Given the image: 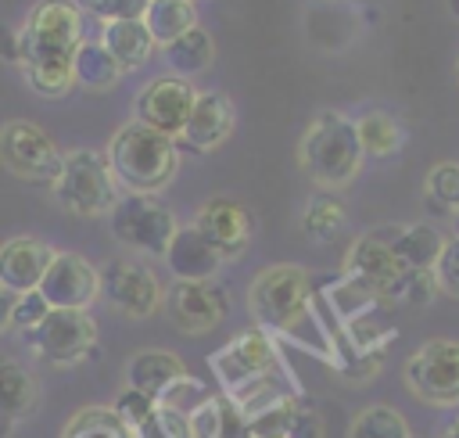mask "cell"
Returning <instances> with one entry per match:
<instances>
[{
	"mask_svg": "<svg viewBox=\"0 0 459 438\" xmlns=\"http://www.w3.org/2000/svg\"><path fill=\"white\" fill-rule=\"evenodd\" d=\"M247 309L265 334H283L305 348H316L308 334L312 330V280L301 266L280 262V266L262 269L247 287Z\"/></svg>",
	"mask_w": 459,
	"mask_h": 438,
	"instance_id": "obj_1",
	"label": "cell"
},
{
	"mask_svg": "<svg viewBox=\"0 0 459 438\" xmlns=\"http://www.w3.org/2000/svg\"><path fill=\"white\" fill-rule=\"evenodd\" d=\"M104 158H108L118 187H126L129 194H158L172 183V176L179 169L176 140L136 122V118L126 122L122 129H115Z\"/></svg>",
	"mask_w": 459,
	"mask_h": 438,
	"instance_id": "obj_2",
	"label": "cell"
},
{
	"mask_svg": "<svg viewBox=\"0 0 459 438\" xmlns=\"http://www.w3.org/2000/svg\"><path fill=\"white\" fill-rule=\"evenodd\" d=\"M362 158L366 154L355 136V118H344L341 111H319L298 144L301 169L326 190L348 187L359 176Z\"/></svg>",
	"mask_w": 459,
	"mask_h": 438,
	"instance_id": "obj_3",
	"label": "cell"
},
{
	"mask_svg": "<svg viewBox=\"0 0 459 438\" xmlns=\"http://www.w3.org/2000/svg\"><path fill=\"white\" fill-rule=\"evenodd\" d=\"M79 43H82V14L75 0H39L18 32V61L22 68L72 65Z\"/></svg>",
	"mask_w": 459,
	"mask_h": 438,
	"instance_id": "obj_4",
	"label": "cell"
},
{
	"mask_svg": "<svg viewBox=\"0 0 459 438\" xmlns=\"http://www.w3.org/2000/svg\"><path fill=\"white\" fill-rule=\"evenodd\" d=\"M50 187H54L57 205L72 215H108L115 208V201L122 197L108 158L90 147L65 151L61 172Z\"/></svg>",
	"mask_w": 459,
	"mask_h": 438,
	"instance_id": "obj_5",
	"label": "cell"
},
{
	"mask_svg": "<svg viewBox=\"0 0 459 438\" xmlns=\"http://www.w3.org/2000/svg\"><path fill=\"white\" fill-rule=\"evenodd\" d=\"M111 223V237L118 244H126L129 251L151 255V258H165L179 223L172 215V208H165L154 194H122L115 201V208L108 212Z\"/></svg>",
	"mask_w": 459,
	"mask_h": 438,
	"instance_id": "obj_6",
	"label": "cell"
},
{
	"mask_svg": "<svg viewBox=\"0 0 459 438\" xmlns=\"http://www.w3.org/2000/svg\"><path fill=\"white\" fill-rule=\"evenodd\" d=\"M405 388L427 406H459V341H423L405 359Z\"/></svg>",
	"mask_w": 459,
	"mask_h": 438,
	"instance_id": "obj_7",
	"label": "cell"
},
{
	"mask_svg": "<svg viewBox=\"0 0 459 438\" xmlns=\"http://www.w3.org/2000/svg\"><path fill=\"white\" fill-rule=\"evenodd\" d=\"M212 370L219 373L226 395L233 399L244 388H251V384H258L265 377H276L283 366H280L276 341L262 327H251V330H240L230 345H222L212 355Z\"/></svg>",
	"mask_w": 459,
	"mask_h": 438,
	"instance_id": "obj_8",
	"label": "cell"
},
{
	"mask_svg": "<svg viewBox=\"0 0 459 438\" xmlns=\"http://www.w3.org/2000/svg\"><path fill=\"white\" fill-rule=\"evenodd\" d=\"M97 280H100V298L115 312H122L129 320L154 316L161 309V302H165L161 280L140 258H108L97 269Z\"/></svg>",
	"mask_w": 459,
	"mask_h": 438,
	"instance_id": "obj_9",
	"label": "cell"
},
{
	"mask_svg": "<svg viewBox=\"0 0 459 438\" xmlns=\"http://www.w3.org/2000/svg\"><path fill=\"white\" fill-rule=\"evenodd\" d=\"M61 162L65 154L36 122L11 118L0 126V165L7 172L32 183H54L61 172Z\"/></svg>",
	"mask_w": 459,
	"mask_h": 438,
	"instance_id": "obj_10",
	"label": "cell"
},
{
	"mask_svg": "<svg viewBox=\"0 0 459 438\" xmlns=\"http://www.w3.org/2000/svg\"><path fill=\"white\" fill-rule=\"evenodd\" d=\"M32 352L54 366H75L82 363L97 345V323L90 312L75 309H50L39 327L25 334Z\"/></svg>",
	"mask_w": 459,
	"mask_h": 438,
	"instance_id": "obj_11",
	"label": "cell"
},
{
	"mask_svg": "<svg viewBox=\"0 0 459 438\" xmlns=\"http://www.w3.org/2000/svg\"><path fill=\"white\" fill-rule=\"evenodd\" d=\"M391 237H394V226H377V230L362 233L348 248V258H344V276L355 280L359 287H366L373 298H394V287L409 273L398 262Z\"/></svg>",
	"mask_w": 459,
	"mask_h": 438,
	"instance_id": "obj_12",
	"label": "cell"
},
{
	"mask_svg": "<svg viewBox=\"0 0 459 438\" xmlns=\"http://www.w3.org/2000/svg\"><path fill=\"white\" fill-rule=\"evenodd\" d=\"M50 309H75L86 312L97 298H100V280H97V266L90 258H82L79 251H54L39 287H36Z\"/></svg>",
	"mask_w": 459,
	"mask_h": 438,
	"instance_id": "obj_13",
	"label": "cell"
},
{
	"mask_svg": "<svg viewBox=\"0 0 459 438\" xmlns=\"http://www.w3.org/2000/svg\"><path fill=\"white\" fill-rule=\"evenodd\" d=\"M197 101V90L179 79V75H161V79H151L136 101H133V111H136V122L165 133V136H179L186 118H190V108Z\"/></svg>",
	"mask_w": 459,
	"mask_h": 438,
	"instance_id": "obj_14",
	"label": "cell"
},
{
	"mask_svg": "<svg viewBox=\"0 0 459 438\" xmlns=\"http://www.w3.org/2000/svg\"><path fill=\"white\" fill-rule=\"evenodd\" d=\"M190 226H194V230L219 251L222 262L240 258V255L247 251V244H251V233H255L251 212H247L240 201L222 197V194L208 197V201L197 208V215H194Z\"/></svg>",
	"mask_w": 459,
	"mask_h": 438,
	"instance_id": "obj_15",
	"label": "cell"
},
{
	"mask_svg": "<svg viewBox=\"0 0 459 438\" xmlns=\"http://www.w3.org/2000/svg\"><path fill=\"white\" fill-rule=\"evenodd\" d=\"M165 305H169L172 323L183 334H208L222 323V316L230 309V298L212 280H201V284L197 280H176L172 291L165 294Z\"/></svg>",
	"mask_w": 459,
	"mask_h": 438,
	"instance_id": "obj_16",
	"label": "cell"
},
{
	"mask_svg": "<svg viewBox=\"0 0 459 438\" xmlns=\"http://www.w3.org/2000/svg\"><path fill=\"white\" fill-rule=\"evenodd\" d=\"M54 258V248L39 237H11L0 244V284L11 294H29L39 287L47 266Z\"/></svg>",
	"mask_w": 459,
	"mask_h": 438,
	"instance_id": "obj_17",
	"label": "cell"
},
{
	"mask_svg": "<svg viewBox=\"0 0 459 438\" xmlns=\"http://www.w3.org/2000/svg\"><path fill=\"white\" fill-rule=\"evenodd\" d=\"M233 122H237V111L230 104V97L222 93H197L194 108H190V118L183 126V140L194 147V151H215L230 133H233Z\"/></svg>",
	"mask_w": 459,
	"mask_h": 438,
	"instance_id": "obj_18",
	"label": "cell"
},
{
	"mask_svg": "<svg viewBox=\"0 0 459 438\" xmlns=\"http://www.w3.org/2000/svg\"><path fill=\"white\" fill-rule=\"evenodd\" d=\"M165 266L172 269L176 280H215V273L222 269L219 251L194 230V226H179L169 251H165Z\"/></svg>",
	"mask_w": 459,
	"mask_h": 438,
	"instance_id": "obj_19",
	"label": "cell"
},
{
	"mask_svg": "<svg viewBox=\"0 0 459 438\" xmlns=\"http://www.w3.org/2000/svg\"><path fill=\"white\" fill-rule=\"evenodd\" d=\"M183 377H186L183 359L165 348H143L126 363V388H136L147 399H161Z\"/></svg>",
	"mask_w": 459,
	"mask_h": 438,
	"instance_id": "obj_20",
	"label": "cell"
},
{
	"mask_svg": "<svg viewBox=\"0 0 459 438\" xmlns=\"http://www.w3.org/2000/svg\"><path fill=\"white\" fill-rule=\"evenodd\" d=\"M100 47L115 57V65L122 72H133V68L147 65V57L154 54V39H151L143 18H136V22H104L100 25Z\"/></svg>",
	"mask_w": 459,
	"mask_h": 438,
	"instance_id": "obj_21",
	"label": "cell"
},
{
	"mask_svg": "<svg viewBox=\"0 0 459 438\" xmlns=\"http://www.w3.org/2000/svg\"><path fill=\"white\" fill-rule=\"evenodd\" d=\"M36 402H39L36 373L18 359L0 355V413L7 420H22L36 409Z\"/></svg>",
	"mask_w": 459,
	"mask_h": 438,
	"instance_id": "obj_22",
	"label": "cell"
},
{
	"mask_svg": "<svg viewBox=\"0 0 459 438\" xmlns=\"http://www.w3.org/2000/svg\"><path fill=\"white\" fill-rule=\"evenodd\" d=\"M391 244H394L398 262L409 273H430L437 255H441V248H445V237L427 223H412V226H394Z\"/></svg>",
	"mask_w": 459,
	"mask_h": 438,
	"instance_id": "obj_23",
	"label": "cell"
},
{
	"mask_svg": "<svg viewBox=\"0 0 459 438\" xmlns=\"http://www.w3.org/2000/svg\"><path fill=\"white\" fill-rule=\"evenodd\" d=\"M161 54H165L169 68H172L179 79H186V75H197V72H204V68L212 65L215 43H212V36H208L201 25H194V29H186L183 36H176L172 43H165Z\"/></svg>",
	"mask_w": 459,
	"mask_h": 438,
	"instance_id": "obj_24",
	"label": "cell"
},
{
	"mask_svg": "<svg viewBox=\"0 0 459 438\" xmlns=\"http://www.w3.org/2000/svg\"><path fill=\"white\" fill-rule=\"evenodd\" d=\"M72 79H75L79 86H86V90H111V86L122 79V68H118L115 57L100 47V39H97V43L82 39L79 50H75V57H72Z\"/></svg>",
	"mask_w": 459,
	"mask_h": 438,
	"instance_id": "obj_25",
	"label": "cell"
},
{
	"mask_svg": "<svg viewBox=\"0 0 459 438\" xmlns=\"http://www.w3.org/2000/svg\"><path fill=\"white\" fill-rule=\"evenodd\" d=\"M143 25H147L154 47H165V43H172L176 36H183L186 29L197 25L194 0H151V7H147V14H143Z\"/></svg>",
	"mask_w": 459,
	"mask_h": 438,
	"instance_id": "obj_26",
	"label": "cell"
},
{
	"mask_svg": "<svg viewBox=\"0 0 459 438\" xmlns=\"http://www.w3.org/2000/svg\"><path fill=\"white\" fill-rule=\"evenodd\" d=\"M355 136H359V147L362 154H373V158H387L402 147V126L394 115L387 111H362L355 118Z\"/></svg>",
	"mask_w": 459,
	"mask_h": 438,
	"instance_id": "obj_27",
	"label": "cell"
},
{
	"mask_svg": "<svg viewBox=\"0 0 459 438\" xmlns=\"http://www.w3.org/2000/svg\"><path fill=\"white\" fill-rule=\"evenodd\" d=\"M61 438H133V431L111 406H86L65 424Z\"/></svg>",
	"mask_w": 459,
	"mask_h": 438,
	"instance_id": "obj_28",
	"label": "cell"
},
{
	"mask_svg": "<svg viewBox=\"0 0 459 438\" xmlns=\"http://www.w3.org/2000/svg\"><path fill=\"white\" fill-rule=\"evenodd\" d=\"M344 223H348V212H344V205H341L337 197H330V194L312 197L308 208L301 212V230H305V237L316 241V244L333 241V237L344 230Z\"/></svg>",
	"mask_w": 459,
	"mask_h": 438,
	"instance_id": "obj_29",
	"label": "cell"
},
{
	"mask_svg": "<svg viewBox=\"0 0 459 438\" xmlns=\"http://www.w3.org/2000/svg\"><path fill=\"white\" fill-rule=\"evenodd\" d=\"M348 438H412V431L394 406H366L362 413H355Z\"/></svg>",
	"mask_w": 459,
	"mask_h": 438,
	"instance_id": "obj_30",
	"label": "cell"
},
{
	"mask_svg": "<svg viewBox=\"0 0 459 438\" xmlns=\"http://www.w3.org/2000/svg\"><path fill=\"white\" fill-rule=\"evenodd\" d=\"M298 402L294 395H283L276 402H269L265 409H258L255 416H247V434L251 438H290L294 416H298Z\"/></svg>",
	"mask_w": 459,
	"mask_h": 438,
	"instance_id": "obj_31",
	"label": "cell"
},
{
	"mask_svg": "<svg viewBox=\"0 0 459 438\" xmlns=\"http://www.w3.org/2000/svg\"><path fill=\"white\" fill-rule=\"evenodd\" d=\"M423 197L434 212H459V162H437L430 172H427V183H423Z\"/></svg>",
	"mask_w": 459,
	"mask_h": 438,
	"instance_id": "obj_32",
	"label": "cell"
},
{
	"mask_svg": "<svg viewBox=\"0 0 459 438\" xmlns=\"http://www.w3.org/2000/svg\"><path fill=\"white\" fill-rule=\"evenodd\" d=\"M79 14H90V18H100L104 22H136L147 14L151 0H75Z\"/></svg>",
	"mask_w": 459,
	"mask_h": 438,
	"instance_id": "obj_33",
	"label": "cell"
},
{
	"mask_svg": "<svg viewBox=\"0 0 459 438\" xmlns=\"http://www.w3.org/2000/svg\"><path fill=\"white\" fill-rule=\"evenodd\" d=\"M25 79L39 97H65L75 86L72 65H36V68H25Z\"/></svg>",
	"mask_w": 459,
	"mask_h": 438,
	"instance_id": "obj_34",
	"label": "cell"
},
{
	"mask_svg": "<svg viewBox=\"0 0 459 438\" xmlns=\"http://www.w3.org/2000/svg\"><path fill=\"white\" fill-rule=\"evenodd\" d=\"M430 273H434V284H437L441 294L459 298V237L445 241V248H441V255H437Z\"/></svg>",
	"mask_w": 459,
	"mask_h": 438,
	"instance_id": "obj_35",
	"label": "cell"
},
{
	"mask_svg": "<svg viewBox=\"0 0 459 438\" xmlns=\"http://www.w3.org/2000/svg\"><path fill=\"white\" fill-rule=\"evenodd\" d=\"M50 312V305H47V298L39 294V291H29V294H18L14 298V309H11V327L14 330H22V334H29L32 327H39L43 323V316Z\"/></svg>",
	"mask_w": 459,
	"mask_h": 438,
	"instance_id": "obj_36",
	"label": "cell"
},
{
	"mask_svg": "<svg viewBox=\"0 0 459 438\" xmlns=\"http://www.w3.org/2000/svg\"><path fill=\"white\" fill-rule=\"evenodd\" d=\"M122 420H126V427L133 431L136 424H143L151 413H154V399H147L143 391H136V388H126L118 399H115V406H111Z\"/></svg>",
	"mask_w": 459,
	"mask_h": 438,
	"instance_id": "obj_37",
	"label": "cell"
},
{
	"mask_svg": "<svg viewBox=\"0 0 459 438\" xmlns=\"http://www.w3.org/2000/svg\"><path fill=\"white\" fill-rule=\"evenodd\" d=\"M190 438H219V395H208L190 416H186Z\"/></svg>",
	"mask_w": 459,
	"mask_h": 438,
	"instance_id": "obj_38",
	"label": "cell"
},
{
	"mask_svg": "<svg viewBox=\"0 0 459 438\" xmlns=\"http://www.w3.org/2000/svg\"><path fill=\"white\" fill-rule=\"evenodd\" d=\"M219 438H251L247 420L230 395H219Z\"/></svg>",
	"mask_w": 459,
	"mask_h": 438,
	"instance_id": "obj_39",
	"label": "cell"
},
{
	"mask_svg": "<svg viewBox=\"0 0 459 438\" xmlns=\"http://www.w3.org/2000/svg\"><path fill=\"white\" fill-rule=\"evenodd\" d=\"M290 438H323V420H319V413L312 406L298 402V416H294Z\"/></svg>",
	"mask_w": 459,
	"mask_h": 438,
	"instance_id": "obj_40",
	"label": "cell"
},
{
	"mask_svg": "<svg viewBox=\"0 0 459 438\" xmlns=\"http://www.w3.org/2000/svg\"><path fill=\"white\" fill-rule=\"evenodd\" d=\"M133 438H172V434L165 431L161 416H158V406H154V413H151L143 424H136V427H133Z\"/></svg>",
	"mask_w": 459,
	"mask_h": 438,
	"instance_id": "obj_41",
	"label": "cell"
},
{
	"mask_svg": "<svg viewBox=\"0 0 459 438\" xmlns=\"http://www.w3.org/2000/svg\"><path fill=\"white\" fill-rule=\"evenodd\" d=\"M0 57L18 61V32H11L7 25H0Z\"/></svg>",
	"mask_w": 459,
	"mask_h": 438,
	"instance_id": "obj_42",
	"label": "cell"
},
{
	"mask_svg": "<svg viewBox=\"0 0 459 438\" xmlns=\"http://www.w3.org/2000/svg\"><path fill=\"white\" fill-rule=\"evenodd\" d=\"M14 298H18V294H11V291L0 284V330H7V327H11V309H14Z\"/></svg>",
	"mask_w": 459,
	"mask_h": 438,
	"instance_id": "obj_43",
	"label": "cell"
},
{
	"mask_svg": "<svg viewBox=\"0 0 459 438\" xmlns=\"http://www.w3.org/2000/svg\"><path fill=\"white\" fill-rule=\"evenodd\" d=\"M441 438H459V416H455V420H452V424L441 431Z\"/></svg>",
	"mask_w": 459,
	"mask_h": 438,
	"instance_id": "obj_44",
	"label": "cell"
},
{
	"mask_svg": "<svg viewBox=\"0 0 459 438\" xmlns=\"http://www.w3.org/2000/svg\"><path fill=\"white\" fill-rule=\"evenodd\" d=\"M445 4H448V11H452V18L459 22V0H445Z\"/></svg>",
	"mask_w": 459,
	"mask_h": 438,
	"instance_id": "obj_45",
	"label": "cell"
},
{
	"mask_svg": "<svg viewBox=\"0 0 459 438\" xmlns=\"http://www.w3.org/2000/svg\"><path fill=\"white\" fill-rule=\"evenodd\" d=\"M452 223H455V237H459V212H452Z\"/></svg>",
	"mask_w": 459,
	"mask_h": 438,
	"instance_id": "obj_46",
	"label": "cell"
}]
</instances>
